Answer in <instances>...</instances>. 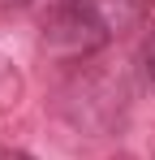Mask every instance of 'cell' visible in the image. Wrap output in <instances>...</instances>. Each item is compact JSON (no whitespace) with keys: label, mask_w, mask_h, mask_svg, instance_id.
Here are the masks:
<instances>
[{"label":"cell","mask_w":155,"mask_h":160,"mask_svg":"<svg viewBox=\"0 0 155 160\" xmlns=\"http://www.w3.org/2000/svg\"><path fill=\"white\" fill-rule=\"evenodd\" d=\"M112 35L95 22V13L82 4V0H69L43 22V52L60 56V61H78V56L99 52Z\"/></svg>","instance_id":"obj_1"},{"label":"cell","mask_w":155,"mask_h":160,"mask_svg":"<svg viewBox=\"0 0 155 160\" xmlns=\"http://www.w3.org/2000/svg\"><path fill=\"white\" fill-rule=\"evenodd\" d=\"M91 13H95V22H99L108 35H125L138 18H142V0H82Z\"/></svg>","instance_id":"obj_2"},{"label":"cell","mask_w":155,"mask_h":160,"mask_svg":"<svg viewBox=\"0 0 155 160\" xmlns=\"http://www.w3.org/2000/svg\"><path fill=\"white\" fill-rule=\"evenodd\" d=\"M142 65H147V78L155 82V26H151V35H147V48H142Z\"/></svg>","instance_id":"obj_3"},{"label":"cell","mask_w":155,"mask_h":160,"mask_svg":"<svg viewBox=\"0 0 155 160\" xmlns=\"http://www.w3.org/2000/svg\"><path fill=\"white\" fill-rule=\"evenodd\" d=\"M4 160H35V156H26V152H9Z\"/></svg>","instance_id":"obj_4"},{"label":"cell","mask_w":155,"mask_h":160,"mask_svg":"<svg viewBox=\"0 0 155 160\" xmlns=\"http://www.w3.org/2000/svg\"><path fill=\"white\" fill-rule=\"evenodd\" d=\"M17 4H26V0H0V9H17Z\"/></svg>","instance_id":"obj_5"}]
</instances>
